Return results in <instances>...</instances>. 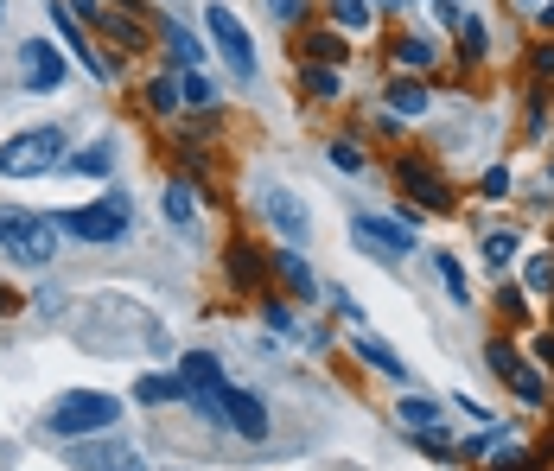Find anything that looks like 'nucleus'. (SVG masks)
I'll list each match as a JSON object with an SVG mask.
<instances>
[{
    "label": "nucleus",
    "mask_w": 554,
    "mask_h": 471,
    "mask_svg": "<svg viewBox=\"0 0 554 471\" xmlns=\"http://www.w3.org/2000/svg\"><path fill=\"white\" fill-rule=\"evenodd\" d=\"M0 13H7V0H0Z\"/></svg>",
    "instance_id": "40"
},
{
    "label": "nucleus",
    "mask_w": 554,
    "mask_h": 471,
    "mask_svg": "<svg viewBox=\"0 0 554 471\" xmlns=\"http://www.w3.org/2000/svg\"><path fill=\"white\" fill-rule=\"evenodd\" d=\"M204 26H211V39H217V51H223V64L236 71V83H255V45H249V32H242V20L223 0H211L204 7Z\"/></svg>",
    "instance_id": "4"
},
{
    "label": "nucleus",
    "mask_w": 554,
    "mask_h": 471,
    "mask_svg": "<svg viewBox=\"0 0 554 471\" xmlns=\"http://www.w3.org/2000/svg\"><path fill=\"white\" fill-rule=\"evenodd\" d=\"M504 191H510V172L491 166V172H484V198H504Z\"/></svg>",
    "instance_id": "35"
},
{
    "label": "nucleus",
    "mask_w": 554,
    "mask_h": 471,
    "mask_svg": "<svg viewBox=\"0 0 554 471\" xmlns=\"http://www.w3.org/2000/svg\"><path fill=\"white\" fill-rule=\"evenodd\" d=\"M542 26H554V0H548V7H542Z\"/></svg>",
    "instance_id": "39"
},
{
    "label": "nucleus",
    "mask_w": 554,
    "mask_h": 471,
    "mask_svg": "<svg viewBox=\"0 0 554 471\" xmlns=\"http://www.w3.org/2000/svg\"><path fill=\"white\" fill-rule=\"evenodd\" d=\"M351 230L370 242V249L383 255V261H402V255L414 249V230H408V223H389V217H357Z\"/></svg>",
    "instance_id": "10"
},
{
    "label": "nucleus",
    "mask_w": 554,
    "mask_h": 471,
    "mask_svg": "<svg viewBox=\"0 0 554 471\" xmlns=\"http://www.w3.org/2000/svg\"><path fill=\"white\" fill-rule=\"evenodd\" d=\"M64 128H20L13 141H0V179H39L58 166Z\"/></svg>",
    "instance_id": "3"
},
{
    "label": "nucleus",
    "mask_w": 554,
    "mask_h": 471,
    "mask_svg": "<svg viewBox=\"0 0 554 471\" xmlns=\"http://www.w3.org/2000/svg\"><path fill=\"white\" fill-rule=\"evenodd\" d=\"M434 274H440V287L446 293H453V306H465V300H472V281H465V268H459V255H434Z\"/></svg>",
    "instance_id": "14"
},
{
    "label": "nucleus",
    "mask_w": 554,
    "mask_h": 471,
    "mask_svg": "<svg viewBox=\"0 0 554 471\" xmlns=\"http://www.w3.org/2000/svg\"><path fill=\"white\" fill-rule=\"evenodd\" d=\"M332 306H338V319H344V325H363V306H357V300H351V293H344V287L332 293Z\"/></svg>",
    "instance_id": "33"
},
{
    "label": "nucleus",
    "mask_w": 554,
    "mask_h": 471,
    "mask_svg": "<svg viewBox=\"0 0 554 471\" xmlns=\"http://www.w3.org/2000/svg\"><path fill=\"white\" fill-rule=\"evenodd\" d=\"M300 7H306V0H268L274 20H300Z\"/></svg>",
    "instance_id": "36"
},
{
    "label": "nucleus",
    "mask_w": 554,
    "mask_h": 471,
    "mask_svg": "<svg viewBox=\"0 0 554 471\" xmlns=\"http://www.w3.org/2000/svg\"><path fill=\"white\" fill-rule=\"evenodd\" d=\"M395 421H402L408 433H434L440 427V401L434 395H402L395 401Z\"/></svg>",
    "instance_id": "13"
},
{
    "label": "nucleus",
    "mask_w": 554,
    "mask_h": 471,
    "mask_svg": "<svg viewBox=\"0 0 554 471\" xmlns=\"http://www.w3.org/2000/svg\"><path fill=\"white\" fill-rule=\"evenodd\" d=\"M548 179H554V166H548Z\"/></svg>",
    "instance_id": "41"
},
{
    "label": "nucleus",
    "mask_w": 554,
    "mask_h": 471,
    "mask_svg": "<svg viewBox=\"0 0 554 471\" xmlns=\"http://www.w3.org/2000/svg\"><path fill=\"white\" fill-rule=\"evenodd\" d=\"M332 166H338V172H363V153H357V141H332Z\"/></svg>",
    "instance_id": "29"
},
{
    "label": "nucleus",
    "mask_w": 554,
    "mask_h": 471,
    "mask_svg": "<svg viewBox=\"0 0 554 471\" xmlns=\"http://www.w3.org/2000/svg\"><path fill=\"white\" fill-rule=\"evenodd\" d=\"M121 421V401L102 395V389H71L58 395L45 408V433H58V440H83V433H109Z\"/></svg>",
    "instance_id": "1"
},
{
    "label": "nucleus",
    "mask_w": 554,
    "mask_h": 471,
    "mask_svg": "<svg viewBox=\"0 0 554 471\" xmlns=\"http://www.w3.org/2000/svg\"><path fill=\"white\" fill-rule=\"evenodd\" d=\"M427 102H434V96H427L421 83H408V77L389 83V109H395V115H427Z\"/></svg>",
    "instance_id": "17"
},
{
    "label": "nucleus",
    "mask_w": 554,
    "mask_h": 471,
    "mask_svg": "<svg viewBox=\"0 0 554 471\" xmlns=\"http://www.w3.org/2000/svg\"><path fill=\"white\" fill-rule=\"evenodd\" d=\"M134 395H141V401H185L192 389H185V376H141V382H134Z\"/></svg>",
    "instance_id": "16"
},
{
    "label": "nucleus",
    "mask_w": 554,
    "mask_h": 471,
    "mask_svg": "<svg viewBox=\"0 0 554 471\" xmlns=\"http://www.w3.org/2000/svg\"><path fill=\"white\" fill-rule=\"evenodd\" d=\"M45 7H51V26H58V39L71 45L77 58H83V71H90V77H109V64H102V51H90V45H83V32H77V20H71V7H58V0H45Z\"/></svg>",
    "instance_id": "11"
},
{
    "label": "nucleus",
    "mask_w": 554,
    "mask_h": 471,
    "mask_svg": "<svg viewBox=\"0 0 554 471\" xmlns=\"http://www.w3.org/2000/svg\"><path fill=\"white\" fill-rule=\"evenodd\" d=\"M58 230H71L83 242H115L121 230H128V204L109 198V204H83V211H64V217H51Z\"/></svg>",
    "instance_id": "5"
},
{
    "label": "nucleus",
    "mask_w": 554,
    "mask_h": 471,
    "mask_svg": "<svg viewBox=\"0 0 554 471\" xmlns=\"http://www.w3.org/2000/svg\"><path fill=\"white\" fill-rule=\"evenodd\" d=\"M109 471H141V459H134V452H128V459H121V465H109Z\"/></svg>",
    "instance_id": "38"
},
{
    "label": "nucleus",
    "mask_w": 554,
    "mask_h": 471,
    "mask_svg": "<svg viewBox=\"0 0 554 471\" xmlns=\"http://www.w3.org/2000/svg\"><path fill=\"white\" fill-rule=\"evenodd\" d=\"M179 376H185V389H211V382H223V363L204 357V351H192V357L179 363Z\"/></svg>",
    "instance_id": "15"
},
{
    "label": "nucleus",
    "mask_w": 554,
    "mask_h": 471,
    "mask_svg": "<svg viewBox=\"0 0 554 471\" xmlns=\"http://www.w3.org/2000/svg\"><path fill=\"white\" fill-rule=\"evenodd\" d=\"M344 58H351V51H344L338 32H319V39H313V64H344Z\"/></svg>",
    "instance_id": "27"
},
{
    "label": "nucleus",
    "mask_w": 554,
    "mask_h": 471,
    "mask_svg": "<svg viewBox=\"0 0 554 471\" xmlns=\"http://www.w3.org/2000/svg\"><path fill=\"white\" fill-rule=\"evenodd\" d=\"M0 255L20 261V268H45L58 255V223L51 217H32V211H13L0 204Z\"/></svg>",
    "instance_id": "2"
},
{
    "label": "nucleus",
    "mask_w": 554,
    "mask_h": 471,
    "mask_svg": "<svg viewBox=\"0 0 554 471\" xmlns=\"http://www.w3.org/2000/svg\"><path fill=\"white\" fill-rule=\"evenodd\" d=\"M529 287H535V293H548V287H554V261H548V255H535V261H529Z\"/></svg>",
    "instance_id": "31"
},
{
    "label": "nucleus",
    "mask_w": 554,
    "mask_h": 471,
    "mask_svg": "<svg viewBox=\"0 0 554 471\" xmlns=\"http://www.w3.org/2000/svg\"><path fill=\"white\" fill-rule=\"evenodd\" d=\"M535 357H542V363H554V338H542V344H535Z\"/></svg>",
    "instance_id": "37"
},
{
    "label": "nucleus",
    "mask_w": 554,
    "mask_h": 471,
    "mask_svg": "<svg viewBox=\"0 0 554 471\" xmlns=\"http://www.w3.org/2000/svg\"><path fill=\"white\" fill-rule=\"evenodd\" d=\"M484 357H491V370H497V376H510V370H516V351H510L504 338H497V344H491V351H484Z\"/></svg>",
    "instance_id": "32"
},
{
    "label": "nucleus",
    "mask_w": 554,
    "mask_h": 471,
    "mask_svg": "<svg viewBox=\"0 0 554 471\" xmlns=\"http://www.w3.org/2000/svg\"><path fill=\"white\" fill-rule=\"evenodd\" d=\"M306 90H313V96H338V77H332V64H306Z\"/></svg>",
    "instance_id": "28"
},
{
    "label": "nucleus",
    "mask_w": 554,
    "mask_h": 471,
    "mask_svg": "<svg viewBox=\"0 0 554 471\" xmlns=\"http://www.w3.org/2000/svg\"><path fill=\"white\" fill-rule=\"evenodd\" d=\"M459 32H465V58H484V26L472 20V13L459 20Z\"/></svg>",
    "instance_id": "30"
},
{
    "label": "nucleus",
    "mask_w": 554,
    "mask_h": 471,
    "mask_svg": "<svg viewBox=\"0 0 554 471\" xmlns=\"http://www.w3.org/2000/svg\"><path fill=\"white\" fill-rule=\"evenodd\" d=\"M504 382H510V389H516V395L529 401V408H542V401H548V389H542V376H535V370H523V363H516V370H510Z\"/></svg>",
    "instance_id": "22"
},
{
    "label": "nucleus",
    "mask_w": 554,
    "mask_h": 471,
    "mask_svg": "<svg viewBox=\"0 0 554 471\" xmlns=\"http://www.w3.org/2000/svg\"><path fill=\"white\" fill-rule=\"evenodd\" d=\"M109 166H115V153L102 147V141H90V147H83L77 160H71V172H83V179H102V172H109Z\"/></svg>",
    "instance_id": "20"
},
{
    "label": "nucleus",
    "mask_w": 554,
    "mask_h": 471,
    "mask_svg": "<svg viewBox=\"0 0 554 471\" xmlns=\"http://www.w3.org/2000/svg\"><path fill=\"white\" fill-rule=\"evenodd\" d=\"M185 102H192V109H211V102H217V83L204 77V71H185Z\"/></svg>",
    "instance_id": "26"
},
{
    "label": "nucleus",
    "mask_w": 554,
    "mask_h": 471,
    "mask_svg": "<svg viewBox=\"0 0 554 471\" xmlns=\"http://www.w3.org/2000/svg\"><path fill=\"white\" fill-rule=\"evenodd\" d=\"M332 20L344 32H363V26H370V0H332Z\"/></svg>",
    "instance_id": "23"
},
{
    "label": "nucleus",
    "mask_w": 554,
    "mask_h": 471,
    "mask_svg": "<svg viewBox=\"0 0 554 471\" xmlns=\"http://www.w3.org/2000/svg\"><path fill=\"white\" fill-rule=\"evenodd\" d=\"M351 344H357V357L370 363V370H383V376H408V370H402V357H395V351H389L383 338H376L370 325H351Z\"/></svg>",
    "instance_id": "12"
},
{
    "label": "nucleus",
    "mask_w": 554,
    "mask_h": 471,
    "mask_svg": "<svg viewBox=\"0 0 554 471\" xmlns=\"http://www.w3.org/2000/svg\"><path fill=\"white\" fill-rule=\"evenodd\" d=\"M395 58H402V71H427L440 51H434V39H402V45H395Z\"/></svg>",
    "instance_id": "21"
},
{
    "label": "nucleus",
    "mask_w": 554,
    "mask_h": 471,
    "mask_svg": "<svg viewBox=\"0 0 554 471\" xmlns=\"http://www.w3.org/2000/svg\"><path fill=\"white\" fill-rule=\"evenodd\" d=\"M516 249H523V242H516V230H491V236H484V261H491V268H510Z\"/></svg>",
    "instance_id": "18"
},
{
    "label": "nucleus",
    "mask_w": 554,
    "mask_h": 471,
    "mask_svg": "<svg viewBox=\"0 0 554 471\" xmlns=\"http://www.w3.org/2000/svg\"><path fill=\"white\" fill-rule=\"evenodd\" d=\"M166 45H172V58H179L185 71H192V64L204 58V51H198V39H192V32H185V26H166Z\"/></svg>",
    "instance_id": "25"
},
{
    "label": "nucleus",
    "mask_w": 554,
    "mask_h": 471,
    "mask_svg": "<svg viewBox=\"0 0 554 471\" xmlns=\"http://www.w3.org/2000/svg\"><path fill=\"white\" fill-rule=\"evenodd\" d=\"M20 83H26L32 96H51L64 83V58L51 51V39H26L20 45Z\"/></svg>",
    "instance_id": "6"
},
{
    "label": "nucleus",
    "mask_w": 554,
    "mask_h": 471,
    "mask_svg": "<svg viewBox=\"0 0 554 471\" xmlns=\"http://www.w3.org/2000/svg\"><path fill=\"white\" fill-rule=\"evenodd\" d=\"M395 179H402V191H408L414 204H427L434 217H440V211H453V185H446L434 166H421V160H402V166H395Z\"/></svg>",
    "instance_id": "7"
},
{
    "label": "nucleus",
    "mask_w": 554,
    "mask_h": 471,
    "mask_svg": "<svg viewBox=\"0 0 554 471\" xmlns=\"http://www.w3.org/2000/svg\"><path fill=\"white\" fill-rule=\"evenodd\" d=\"M147 102H153V109H179V90H172V83L160 77V83H153V90H147Z\"/></svg>",
    "instance_id": "34"
},
{
    "label": "nucleus",
    "mask_w": 554,
    "mask_h": 471,
    "mask_svg": "<svg viewBox=\"0 0 554 471\" xmlns=\"http://www.w3.org/2000/svg\"><path fill=\"white\" fill-rule=\"evenodd\" d=\"M281 274H287V287H293V293H306V300H313V293H319V281H313V268H306L300 255H281Z\"/></svg>",
    "instance_id": "24"
},
{
    "label": "nucleus",
    "mask_w": 554,
    "mask_h": 471,
    "mask_svg": "<svg viewBox=\"0 0 554 471\" xmlns=\"http://www.w3.org/2000/svg\"><path fill=\"white\" fill-rule=\"evenodd\" d=\"M166 217L179 223V230H192V217H198V204H192V185H166Z\"/></svg>",
    "instance_id": "19"
},
{
    "label": "nucleus",
    "mask_w": 554,
    "mask_h": 471,
    "mask_svg": "<svg viewBox=\"0 0 554 471\" xmlns=\"http://www.w3.org/2000/svg\"><path fill=\"white\" fill-rule=\"evenodd\" d=\"M223 427L242 433V440H268V408H262V395L223 389Z\"/></svg>",
    "instance_id": "8"
},
{
    "label": "nucleus",
    "mask_w": 554,
    "mask_h": 471,
    "mask_svg": "<svg viewBox=\"0 0 554 471\" xmlns=\"http://www.w3.org/2000/svg\"><path fill=\"white\" fill-rule=\"evenodd\" d=\"M262 211H268V223H274L287 242H306V230H313V223H306V204L293 198L287 185H262Z\"/></svg>",
    "instance_id": "9"
}]
</instances>
